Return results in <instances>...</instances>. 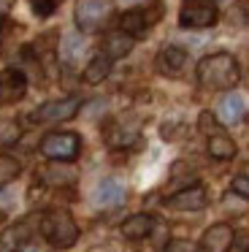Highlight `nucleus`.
I'll use <instances>...</instances> for the list:
<instances>
[{
    "instance_id": "19",
    "label": "nucleus",
    "mask_w": 249,
    "mask_h": 252,
    "mask_svg": "<svg viewBox=\"0 0 249 252\" xmlns=\"http://www.w3.org/2000/svg\"><path fill=\"white\" fill-rule=\"evenodd\" d=\"M41 176H43V182H49V185H73L76 182V171L65 168V163H60V165L54 163V165H49V168H43Z\"/></svg>"
},
{
    "instance_id": "5",
    "label": "nucleus",
    "mask_w": 249,
    "mask_h": 252,
    "mask_svg": "<svg viewBox=\"0 0 249 252\" xmlns=\"http://www.w3.org/2000/svg\"><path fill=\"white\" fill-rule=\"evenodd\" d=\"M219 19V6L217 0H182L179 8V25L187 30H203L214 28Z\"/></svg>"
},
{
    "instance_id": "20",
    "label": "nucleus",
    "mask_w": 249,
    "mask_h": 252,
    "mask_svg": "<svg viewBox=\"0 0 249 252\" xmlns=\"http://www.w3.org/2000/svg\"><path fill=\"white\" fill-rule=\"evenodd\" d=\"M19 174H22V163H19V160L0 152V187H5L8 182H14Z\"/></svg>"
},
{
    "instance_id": "1",
    "label": "nucleus",
    "mask_w": 249,
    "mask_h": 252,
    "mask_svg": "<svg viewBox=\"0 0 249 252\" xmlns=\"http://www.w3.org/2000/svg\"><path fill=\"white\" fill-rule=\"evenodd\" d=\"M198 84L206 90H230L241 79V68H238L236 57L227 52H217L198 63Z\"/></svg>"
},
{
    "instance_id": "12",
    "label": "nucleus",
    "mask_w": 249,
    "mask_h": 252,
    "mask_svg": "<svg viewBox=\"0 0 249 252\" xmlns=\"http://www.w3.org/2000/svg\"><path fill=\"white\" fill-rule=\"evenodd\" d=\"M32 236V220H19L8 225L0 233V252H22V244H27Z\"/></svg>"
},
{
    "instance_id": "22",
    "label": "nucleus",
    "mask_w": 249,
    "mask_h": 252,
    "mask_svg": "<svg viewBox=\"0 0 249 252\" xmlns=\"http://www.w3.org/2000/svg\"><path fill=\"white\" fill-rule=\"evenodd\" d=\"M135 138H138V130H133V127H111V130L106 133V141L111 144V147H130V144L135 141Z\"/></svg>"
},
{
    "instance_id": "2",
    "label": "nucleus",
    "mask_w": 249,
    "mask_h": 252,
    "mask_svg": "<svg viewBox=\"0 0 249 252\" xmlns=\"http://www.w3.org/2000/svg\"><path fill=\"white\" fill-rule=\"evenodd\" d=\"M41 233L54 250H70L79 241V225L65 209H52L41 217Z\"/></svg>"
},
{
    "instance_id": "10",
    "label": "nucleus",
    "mask_w": 249,
    "mask_h": 252,
    "mask_svg": "<svg viewBox=\"0 0 249 252\" xmlns=\"http://www.w3.org/2000/svg\"><path fill=\"white\" fill-rule=\"evenodd\" d=\"M165 203L171 209H176V212H200V209L209 203V195H206V187L189 185V187H184V190L173 192Z\"/></svg>"
},
{
    "instance_id": "6",
    "label": "nucleus",
    "mask_w": 249,
    "mask_h": 252,
    "mask_svg": "<svg viewBox=\"0 0 249 252\" xmlns=\"http://www.w3.org/2000/svg\"><path fill=\"white\" fill-rule=\"evenodd\" d=\"M165 14V6H162L160 0H155L149 8H133V11H124L119 17V30L127 33L130 38H138V35H146V30L152 25H157Z\"/></svg>"
},
{
    "instance_id": "18",
    "label": "nucleus",
    "mask_w": 249,
    "mask_h": 252,
    "mask_svg": "<svg viewBox=\"0 0 249 252\" xmlns=\"http://www.w3.org/2000/svg\"><path fill=\"white\" fill-rule=\"evenodd\" d=\"M111 73V60H108L106 55H95L90 63H87V68H84V73H81V79H84L87 84H100L103 79Z\"/></svg>"
},
{
    "instance_id": "23",
    "label": "nucleus",
    "mask_w": 249,
    "mask_h": 252,
    "mask_svg": "<svg viewBox=\"0 0 249 252\" xmlns=\"http://www.w3.org/2000/svg\"><path fill=\"white\" fill-rule=\"evenodd\" d=\"M81 52H84V41H81V35H73V33L65 35L62 38V60L70 63V60H76Z\"/></svg>"
},
{
    "instance_id": "16",
    "label": "nucleus",
    "mask_w": 249,
    "mask_h": 252,
    "mask_svg": "<svg viewBox=\"0 0 249 252\" xmlns=\"http://www.w3.org/2000/svg\"><path fill=\"white\" fill-rule=\"evenodd\" d=\"M130 52H133V38H130L127 33H122V30L108 33L106 41H103V55H106L108 60H119V57L130 55Z\"/></svg>"
},
{
    "instance_id": "27",
    "label": "nucleus",
    "mask_w": 249,
    "mask_h": 252,
    "mask_svg": "<svg viewBox=\"0 0 249 252\" xmlns=\"http://www.w3.org/2000/svg\"><path fill=\"white\" fill-rule=\"evenodd\" d=\"M22 252H38V250H32V247H27V250H22Z\"/></svg>"
},
{
    "instance_id": "11",
    "label": "nucleus",
    "mask_w": 249,
    "mask_h": 252,
    "mask_svg": "<svg viewBox=\"0 0 249 252\" xmlns=\"http://www.w3.org/2000/svg\"><path fill=\"white\" fill-rule=\"evenodd\" d=\"M233 239H236V233H233L230 225L214 222L211 228H206L203 239H200V247H203V252H227L233 247Z\"/></svg>"
},
{
    "instance_id": "26",
    "label": "nucleus",
    "mask_w": 249,
    "mask_h": 252,
    "mask_svg": "<svg viewBox=\"0 0 249 252\" xmlns=\"http://www.w3.org/2000/svg\"><path fill=\"white\" fill-rule=\"evenodd\" d=\"M168 252H192V244H189V241H171V244H168Z\"/></svg>"
},
{
    "instance_id": "4",
    "label": "nucleus",
    "mask_w": 249,
    "mask_h": 252,
    "mask_svg": "<svg viewBox=\"0 0 249 252\" xmlns=\"http://www.w3.org/2000/svg\"><path fill=\"white\" fill-rule=\"evenodd\" d=\"M81 152V136L70 130H57L43 136L41 141V155L49 158L52 163H73Z\"/></svg>"
},
{
    "instance_id": "17",
    "label": "nucleus",
    "mask_w": 249,
    "mask_h": 252,
    "mask_svg": "<svg viewBox=\"0 0 249 252\" xmlns=\"http://www.w3.org/2000/svg\"><path fill=\"white\" fill-rule=\"evenodd\" d=\"M206 149H209V155L214 160H233L236 158V141H233L227 133H214V136H209V144H206Z\"/></svg>"
},
{
    "instance_id": "24",
    "label": "nucleus",
    "mask_w": 249,
    "mask_h": 252,
    "mask_svg": "<svg viewBox=\"0 0 249 252\" xmlns=\"http://www.w3.org/2000/svg\"><path fill=\"white\" fill-rule=\"evenodd\" d=\"M233 192L236 195H241L244 201H249V168H241L236 176H233Z\"/></svg>"
},
{
    "instance_id": "3",
    "label": "nucleus",
    "mask_w": 249,
    "mask_h": 252,
    "mask_svg": "<svg viewBox=\"0 0 249 252\" xmlns=\"http://www.w3.org/2000/svg\"><path fill=\"white\" fill-rule=\"evenodd\" d=\"M114 14V0H76L73 22L79 33H97Z\"/></svg>"
},
{
    "instance_id": "7",
    "label": "nucleus",
    "mask_w": 249,
    "mask_h": 252,
    "mask_svg": "<svg viewBox=\"0 0 249 252\" xmlns=\"http://www.w3.org/2000/svg\"><path fill=\"white\" fill-rule=\"evenodd\" d=\"M79 98H60V100H49V103L38 106L30 114V122H65L70 117L79 114Z\"/></svg>"
},
{
    "instance_id": "9",
    "label": "nucleus",
    "mask_w": 249,
    "mask_h": 252,
    "mask_svg": "<svg viewBox=\"0 0 249 252\" xmlns=\"http://www.w3.org/2000/svg\"><path fill=\"white\" fill-rule=\"evenodd\" d=\"M187 52L182 49V46H165V49L157 55V60H155V65H157V71L162 73V76H168V79H179V76H184V71H187Z\"/></svg>"
},
{
    "instance_id": "25",
    "label": "nucleus",
    "mask_w": 249,
    "mask_h": 252,
    "mask_svg": "<svg viewBox=\"0 0 249 252\" xmlns=\"http://www.w3.org/2000/svg\"><path fill=\"white\" fill-rule=\"evenodd\" d=\"M198 125H200V130H203L206 136H214V133H219V125H217V120L209 114V111H203V114H200Z\"/></svg>"
},
{
    "instance_id": "8",
    "label": "nucleus",
    "mask_w": 249,
    "mask_h": 252,
    "mask_svg": "<svg viewBox=\"0 0 249 252\" xmlns=\"http://www.w3.org/2000/svg\"><path fill=\"white\" fill-rule=\"evenodd\" d=\"M27 93V76L19 68H3L0 71V109L22 100Z\"/></svg>"
},
{
    "instance_id": "15",
    "label": "nucleus",
    "mask_w": 249,
    "mask_h": 252,
    "mask_svg": "<svg viewBox=\"0 0 249 252\" xmlns=\"http://www.w3.org/2000/svg\"><path fill=\"white\" fill-rule=\"evenodd\" d=\"M92 198H95L97 206H119L124 201V185L117 179H100Z\"/></svg>"
},
{
    "instance_id": "13",
    "label": "nucleus",
    "mask_w": 249,
    "mask_h": 252,
    "mask_svg": "<svg viewBox=\"0 0 249 252\" xmlns=\"http://www.w3.org/2000/svg\"><path fill=\"white\" fill-rule=\"evenodd\" d=\"M119 230H122L124 239L141 241V239H146V236L155 230V217H152V214H130V217L122 222Z\"/></svg>"
},
{
    "instance_id": "14",
    "label": "nucleus",
    "mask_w": 249,
    "mask_h": 252,
    "mask_svg": "<svg viewBox=\"0 0 249 252\" xmlns=\"http://www.w3.org/2000/svg\"><path fill=\"white\" fill-rule=\"evenodd\" d=\"M244 111H247V106H244V98L238 93H227L225 98L219 100V106H217V117H219V122H225V125L241 122Z\"/></svg>"
},
{
    "instance_id": "21",
    "label": "nucleus",
    "mask_w": 249,
    "mask_h": 252,
    "mask_svg": "<svg viewBox=\"0 0 249 252\" xmlns=\"http://www.w3.org/2000/svg\"><path fill=\"white\" fill-rule=\"evenodd\" d=\"M22 138V127L16 120H8V117H0V147H11Z\"/></svg>"
}]
</instances>
